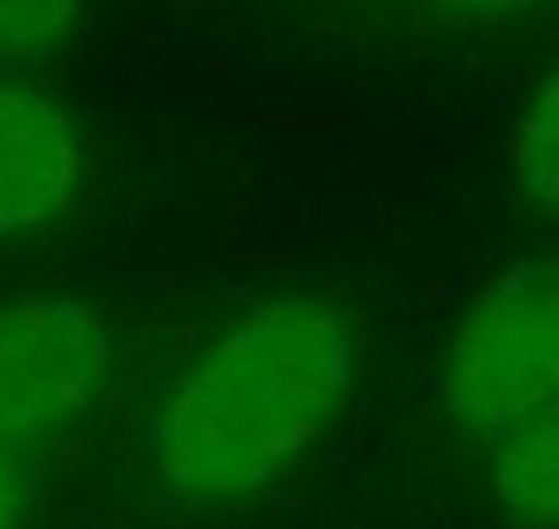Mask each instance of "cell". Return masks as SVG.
Returning <instances> with one entry per match:
<instances>
[{
  "instance_id": "6da1fadb",
  "label": "cell",
  "mask_w": 559,
  "mask_h": 529,
  "mask_svg": "<svg viewBox=\"0 0 559 529\" xmlns=\"http://www.w3.org/2000/svg\"><path fill=\"white\" fill-rule=\"evenodd\" d=\"M358 332L326 296H275L218 332L156 415V468L192 504H234L296 468L342 415Z\"/></svg>"
},
{
  "instance_id": "7a4b0ae2",
  "label": "cell",
  "mask_w": 559,
  "mask_h": 529,
  "mask_svg": "<svg viewBox=\"0 0 559 529\" xmlns=\"http://www.w3.org/2000/svg\"><path fill=\"white\" fill-rule=\"evenodd\" d=\"M440 405L466 436L502 442L559 405V260L523 255L481 285L440 358Z\"/></svg>"
},
{
  "instance_id": "3957f363",
  "label": "cell",
  "mask_w": 559,
  "mask_h": 529,
  "mask_svg": "<svg viewBox=\"0 0 559 529\" xmlns=\"http://www.w3.org/2000/svg\"><path fill=\"white\" fill-rule=\"evenodd\" d=\"M109 322L73 291L0 302V451H21L79 421L109 379Z\"/></svg>"
},
{
  "instance_id": "277c9868",
  "label": "cell",
  "mask_w": 559,
  "mask_h": 529,
  "mask_svg": "<svg viewBox=\"0 0 559 529\" xmlns=\"http://www.w3.org/2000/svg\"><path fill=\"white\" fill-rule=\"evenodd\" d=\"M83 187V145L52 94L0 79V239L47 228Z\"/></svg>"
},
{
  "instance_id": "5b68a950",
  "label": "cell",
  "mask_w": 559,
  "mask_h": 529,
  "mask_svg": "<svg viewBox=\"0 0 559 529\" xmlns=\"http://www.w3.org/2000/svg\"><path fill=\"white\" fill-rule=\"evenodd\" d=\"M492 493L523 529H559V405L498 442Z\"/></svg>"
},
{
  "instance_id": "8992f818",
  "label": "cell",
  "mask_w": 559,
  "mask_h": 529,
  "mask_svg": "<svg viewBox=\"0 0 559 529\" xmlns=\"http://www.w3.org/2000/svg\"><path fill=\"white\" fill-rule=\"evenodd\" d=\"M508 162H513V183H519L523 198L559 213V62L523 104Z\"/></svg>"
},
{
  "instance_id": "52a82bcc",
  "label": "cell",
  "mask_w": 559,
  "mask_h": 529,
  "mask_svg": "<svg viewBox=\"0 0 559 529\" xmlns=\"http://www.w3.org/2000/svg\"><path fill=\"white\" fill-rule=\"evenodd\" d=\"M83 0H0V79H16L79 32Z\"/></svg>"
},
{
  "instance_id": "ba28073f",
  "label": "cell",
  "mask_w": 559,
  "mask_h": 529,
  "mask_svg": "<svg viewBox=\"0 0 559 529\" xmlns=\"http://www.w3.org/2000/svg\"><path fill=\"white\" fill-rule=\"evenodd\" d=\"M37 504V472L16 451H0V529H26Z\"/></svg>"
},
{
  "instance_id": "9c48e42d",
  "label": "cell",
  "mask_w": 559,
  "mask_h": 529,
  "mask_svg": "<svg viewBox=\"0 0 559 529\" xmlns=\"http://www.w3.org/2000/svg\"><path fill=\"white\" fill-rule=\"evenodd\" d=\"M445 16H519V11H534L544 0H425Z\"/></svg>"
}]
</instances>
